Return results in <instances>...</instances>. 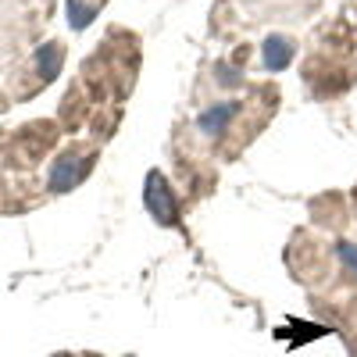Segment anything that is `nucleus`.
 I'll return each instance as SVG.
<instances>
[{
    "mask_svg": "<svg viewBox=\"0 0 357 357\" xmlns=\"http://www.w3.org/2000/svg\"><path fill=\"white\" fill-rule=\"evenodd\" d=\"M146 211L158 218V225H175L178 222V204L165 183V175L151 172L146 175Z\"/></svg>",
    "mask_w": 357,
    "mask_h": 357,
    "instance_id": "obj_1",
    "label": "nucleus"
},
{
    "mask_svg": "<svg viewBox=\"0 0 357 357\" xmlns=\"http://www.w3.org/2000/svg\"><path fill=\"white\" fill-rule=\"evenodd\" d=\"M100 4H104V0H68V22H72V29H86L89 22L97 18Z\"/></svg>",
    "mask_w": 357,
    "mask_h": 357,
    "instance_id": "obj_6",
    "label": "nucleus"
},
{
    "mask_svg": "<svg viewBox=\"0 0 357 357\" xmlns=\"http://www.w3.org/2000/svg\"><path fill=\"white\" fill-rule=\"evenodd\" d=\"M236 111H240V104H218V107H211L207 114H200V132L207 139H218L225 132V126L236 118Z\"/></svg>",
    "mask_w": 357,
    "mask_h": 357,
    "instance_id": "obj_3",
    "label": "nucleus"
},
{
    "mask_svg": "<svg viewBox=\"0 0 357 357\" xmlns=\"http://www.w3.org/2000/svg\"><path fill=\"white\" fill-rule=\"evenodd\" d=\"M289 57H293V43H289L286 36H272V40L264 43V65H268V68H275V72L286 68Z\"/></svg>",
    "mask_w": 357,
    "mask_h": 357,
    "instance_id": "obj_5",
    "label": "nucleus"
},
{
    "mask_svg": "<svg viewBox=\"0 0 357 357\" xmlns=\"http://www.w3.org/2000/svg\"><path fill=\"white\" fill-rule=\"evenodd\" d=\"M89 168H93V158H65V161H57L54 172H50V190L54 193H68L75 183H82Z\"/></svg>",
    "mask_w": 357,
    "mask_h": 357,
    "instance_id": "obj_2",
    "label": "nucleus"
},
{
    "mask_svg": "<svg viewBox=\"0 0 357 357\" xmlns=\"http://www.w3.org/2000/svg\"><path fill=\"white\" fill-rule=\"evenodd\" d=\"M340 254H343V257L357 268V247H354V243H340Z\"/></svg>",
    "mask_w": 357,
    "mask_h": 357,
    "instance_id": "obj_7",
    "label": "nucleus"
},
{
    "mask_svg": "<svg viewBox=\"0 0 357 357\" xmlns=\"http://www.w3.org/2000/svg\"><path fill=\"white\" fill-rule=\"evenodd\" d=\"M36 72H40L43 82L57 79V72H61V43H47V47H40V54H36Z\"/></svg>",
    "mask_w": 357,
    "mask_h": 357,
    "instance_id": "obj_4",
    "label": "nucleus"
}]
</instances>
